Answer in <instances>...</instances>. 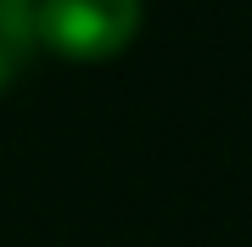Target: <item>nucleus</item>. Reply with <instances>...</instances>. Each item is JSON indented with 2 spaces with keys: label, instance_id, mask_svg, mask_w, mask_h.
I'll use <instances>...</instances> for the list:
<instances>
[{
  "label": "nucleus",
  "instance_id": "2",
  "mask_svg": "<svg viewBox=\"0 0 252 247\" xmlns=\"http://www.w3.org/2000/svg\"><path fill=\"white\" fill-rule=\"evenodd\" d=\"M34 51V0H0V84Z\"/></svg>",
  "mask_w": 252,
  "mask_h": 247
},
{
  "label": "nucleus",
  "instance_id": "1",
  "mask_svg": "<svg viewBox=\"0 0 252 247\" xmlns=\"http://www.w3.org/2000/svg\"><path fill=\"white\" fill-rule=\"evenodd\" d=\"M135 28H140V0H34V39L79 62L124 51Z\"/></svg>",
  "mask_w": 252,
  "mask_h": 247
}]
</instances>
